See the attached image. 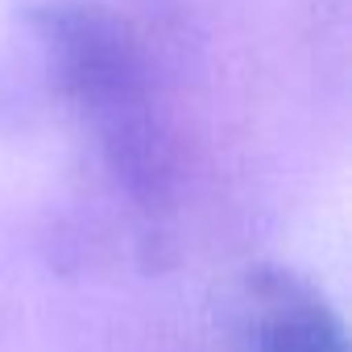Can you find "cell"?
<instances>
[{
    "instance_id": "obj_1",
    "label": "cell",
    "mask_w": 352,
    "mask_h": 352,
    "mask_svg": "<svg viewBox=\"0 0 352 352\" xmlns=\"http://www.w3.org/2000/svg\"><path fill=\"white\" fill-rule=\"evenodd\" d=\"M58 91L91 124L124 183L153 199L166 183V141L149 104L141 46L124 17L96 0H46L30 13Z\"/></svg>"
},
{
    "instance_id": "obj_2",
    "label": "cell",
    "mask_w": 352,
    "mask_h": 352,
    "mask_svg": "<svg viewBox=\"0 0 352 352\" xmlns=\"http://www.w3.org/2000/svg\"><path fill=\"white\" fill-rule=\"evenodd\" d=\"M245 331L253 352H348L336 307L290 270L245 278Z\"/></svg>"
}]
</instances>
